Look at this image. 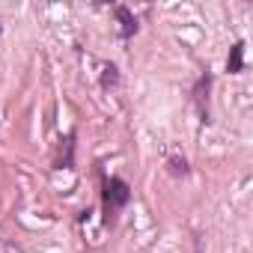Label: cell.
Wrapping results in <instances>:
<instances>
[{"label": "cell", "mask_w": 253, "mask_h": 253, "mask_svg": "<svg viewBox=\"0 0 253 253\" xmlns=\"http://www.w3.org/2000/svg\"><path fill=\"white\" fill-rule=\"evenodd\" d=\"M167 167H170L173 176H188V173H191V170H188V161H185V158H176V155L167 161Z\"/></svg>", "instance_id": "6"}, {"label": "cell", "mask_w": 253, "mask_h": 253, "mask_svg": "<svg viewBox=\"0 0 253 253\" xmlns=\"http://www.w3.org/2000/svg\"><path fill=\"white\" fill-rule=\"evenodd\" d=\"M209 86H211V75L206 72L200 78L197 89H194V101H197V110H200V119L203 122H209Z\"/></svg>", "instance_id": "2"}, {"label": "cell", "mask_w": 253, "mask_h": 253, "mask_svg": "<svg viewBox=\"0 0 253 253\" xmlns=\"http://www.w3.org/2000/svg\"><path fill=\"white\" fill-rule=\"evenodd\" d=\"M113 15L119 18V24H122V30H119V36L122 39H131L134 33H137V18L131 15V9L128 6H113Z\"/></svg>", "instance_id": "3"}, {"label": "cell", "mask_w": 253, "mask_h": 253, "mask_svg": "<svg viewBox=\"0 0 253 253\" xmlns=\"http://www.w3.org/2000/svg\"><path fill=\"white\" fill-rule=\"evenodd\" d=\"M226 72H229V75H241V72H244V42H235V45L229 48Z\"/></svg>", "instance_id": "4"}, {"label": "cell", "mask_w": 253, "mask_h": 253, "mask_svg": "<svg viewBox=\"0 0 253 253\" xmlns=\"http://www.w3.org/2000/svg\"><path fill=\"white\" fill-rule=\"evenodd\" d=\"M131 203V185L119 176H101V206H104V223L110 226L116 214Z\"/></svg>", "instance_id": "1"}, {"label": "cell", "mask_w": 253, "mask_h": 253, "mask_svg": "<svg viewBox=\"0 0 253 253\" xmlns=\"http://www.w3.org/2000/svg\"><path fill=\"white\" fill-rule=\"evenodd\" d=\"M0 33H3V24H0Z\"/></svg>", "instance_id": "7"}, {"label": "cell", "mask_w": 253, "mask_h": 253, "mask_svg": "<svg viewBox=\"0 0 253 253\" xmlns=\"http://www.w3.org/2000/svg\"><path fill=\"white\" fill-rule=\"evenodd\" d=\"M101 72H104V75H101V86H104V89H110V86L119 84V69H116L113 63H110V66H101Z\"/></svg>", "instance_id": "5"}]
</instances>
